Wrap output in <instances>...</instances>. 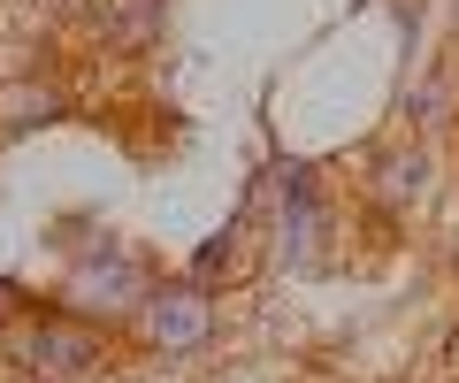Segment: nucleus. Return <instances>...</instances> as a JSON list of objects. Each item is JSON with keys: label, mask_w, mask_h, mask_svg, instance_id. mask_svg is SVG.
<instances>
[{"label": "nucleus", "mask_w": 459, "mask_h": 383, "mask_svg": "<svg viewBox=\"0 0 459 383\" xmlns=\"http://www.w3.org/2000/svg\"><path fill=\"white\" fill-rule=\"evenodd\" d=\"M199 330H207V307H199V300H161V315H153V337H169V345H192Z\"/></svg>", "instance_id": "obj_2"}, {"label": "nucleus", "mask_w": 459, "mask_h": 383, "mask_svg": "<svg viewBox=\"0 0 459 383\" xmlns=\"http://www.w3.org/2000/svg\"><path fill=\"white\" fill-rule=\"evenodd\" d=\"M47 361H62L54 376H84V368H92V337H84V330H47V337H39V368H47Z\"/></svg>", "instance_id": "obj_1"}]
</instances>
